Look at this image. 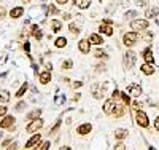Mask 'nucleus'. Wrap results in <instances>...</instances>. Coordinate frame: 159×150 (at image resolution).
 I'll return each mask as SVG.
<instances>
[{
  "mask_svg": "<svg viewBox=\"0 0 159 150\" xmlns=\"http://www.w3.org/2000/svg\"><path fill=\"white\" fill-rule=\"evenodd\" d=\"M137 62V53L134 50H127L124 53V56H123V64H124V69L130 70V69H134V65Z\"/></svg>",
  "mask_w": 159,
  "mask_h": 150,
  "instance_id": "obj_1",
  "label": "nucleus"
},
{
  "mask_svg": "<svg viewBox=\"0 0 159 150\" xmlns=\"http://www.w3.org/2000/svg\"><path fill=\"white\" fill-rule=\"evenodd\" d=\"M150 27V21L145 18H135L134 21H130V29L135 32H143Z\"/></svg>",
  "mask_w": 159,
  "mask_h": 150,
  "instance_id": "obj_2",
  "label": "nucleus"
},
{
  "mask_svg": "<svg viewBox=\"0 0 159 150\" xmlns=\"http://www.w3.org/2000/svg\"><path fill=\"white\" fill-rule=\"evenodd\" d=\"M137 42H139V32H135V31H129L123 35V45L126 48H132Z\"/></svg>",
  "mask_w": 159,
  "mask_h": 150,
  "instance_id": "obj_3",
  "label": "nucleus"
},
{
  "mask_svg": "<svg viewBox=\"0 0 159 150\" xmlns=\"http://www.w3.org/2000/svg\"><path fill=\"white\" fill-rule=\"evenodd\" d=\"M45 125V121L43 118H35V120H30L29 121V125L25 126V133H29V134H35L37 131L42 129V126Z\"/></svg>",
  "mask_w": 159,
  "mask_h": 150,
  "instance_id": "obj_4",
  "label": "nucleus"
},
{
  "mask_svg": "<svg viewBox=\"0 0 159 150\" xmlns=\"http://www.w3.org/2000/svg\"><path fill=\"white\" fill-rule=\"evenodd\" d=\"M135 123H137L140 128H148V126H150V118H148L147 112L137 110V112H135Z\"/></svg>",
  "mask_w": 159,
  "mask_h": 150,
  "instance_id": "obj_5",
  "label": "nucleus"
},
{
  "mask_svg": "<svg viewBox=\"0 0 159 150\" xmlns=\"http://www.w3.org/2000/svg\"><path fill=\"white\" fill-rule=\"evenodd\" d=\"M40 142H42V134L40 133H35V134H32V138L25 142V148L27 150H30V148H38V145H40Z\"/></svg>",
  "mask_w": 159,
  "mask_h": 150,
  "instance_id": "obj_6",
  "label": "nucleus"
},
{
  "mask_svg": "<svg viewBox=\"0 0 159 150\" xmlns=\"http://www.w3.org/2000/svg\"><path fill=\"white\" fill-rule=\"evenodd\" d=\"M15 123H16L15 117H13V115H5L2 120H0V128H2V129H10V128L15 126Z\"/></svg>",
  "mask_w": 159,
  "mask_h": 150,
  "instance_id": "obj_7",
  "label": "nucleus"
},
{
  "mask_svg": "<svg viewBox=\"0 0 159 150\" xmlns=\"http://www.w3.org/2000/svg\"><path fill=\"white\" fill-rule=\"evenodd\" d=\"M142 93H143V90H142V86L137 85V83H130V85L127 86V94H129V96H132V98H140Z\"/></svg>",
  "mask_w": 159,
  "mask_h": 150,
  "instance_id": "obj_8",
  "label": "nucleus"
},
{
  "mask_svg": "<svg viewBox=\"0 0 159 150\" xmlns=\"http://www.w3.org/2000/svg\"><path fill=\"white\" fill-rule=\"evenodd\" d=\"M142 58H143V62L147 64H154V54H153V48L148 46L142 51Z\"/></svg>",
  "mask_w": 159,
  "mask_h": 150,
  "instance_id": "obj_9",
  "label": "nucleus"
},
{
  "mask_svg": "<svg viewBox=\"0 0 159 150\" xmlns=\"http://www.w3.org/2000/svg\"><path fill=\"white\" fill-rule=\"evenodd\" d=\"M105 86L107 85H100V83H96L94 86H92V98L94 99H102L103 94H105Z\"/></svg>",
  "mask_w": 159,
  "mask_h": 150,
  "instance_id": "obj_10",
  "label": "nucleus"
},
{
  "mask_svg": "<svg viewBox=\"0 0 159 150\" xmlns=\"http://www.w3.org/2000/svg\"><path fill=\"white\" fill-rule=\"evenodd\" d=\"M78 50H80V53H83V54H89V51H91V42L88 38H81L78 42Z\"/></svg>",
  "mask_w": 159,
  "mask_h": 150,
  "instance_id": "obj_11",
  "label": "nucleus"
},
{
  "mask_svg": "<svg viewBox=\"0 0 159 150\" xmlns=\"http://www.w3.org/2000/svg\"><path fill=\"white\" fill-rule=\"evenodd\" d=\"M159 16V8L157 7H148L145 10V19H156Z\"/></svg>",
  "mask_w": 159,
  "mask_h": 150,
  "instance_id": "obj_12",
  "label": "nucleus"
},
{
  "mask_svg": "<svg viewBox=\"0 0 159 150\" xmlns=\"http://www.w3.org/2000/svg\"><path fill=\"white\" fill-rule=\"evenodd\" d=\"M29 34H30L35 40H38V42L43 38V31L40 29L38 24H32V26H30V32H29Z\"/></svg>",
  "mask_w": 159,
  "mask_h": 150,
  "instance_id": "obj_13",
  "label": "nucleus"
},
{
  "mask_svg": "<svg viewBox=\"0 0 159 150\" xmlns=\"http://www.w3.org/2000/svg\"><path fill=\"white\" fill-rule=\"evenodd\" d=\"M113 109H115V101H113L111 98L105 99V102H103V107H102L103 114H105V115H111V114H113Z\"/></svg>",
  "mask_w": 159,
  "mask_h": 150,
  "instance_id": "obj_14",
  "label": "nucleus"
},
{
  "mask_svg": "<svg viewBox=\"0 0 159 150\" xmlns=\"http://www.w3.org/2000/svg\"><path fill=\"white\" fill-rule=\"evenodd\" d=\"M126 109L127 107L124 104H119V101H118V102H115V109H113L111 115H115V118H121L124 115V112H126Z\"/></svg>",
  "mask_w": 159,
  "mask_h": 150,
  "instance_id": "obj_15",
  "label": "nucleus"
},
{
  "mask_svg": "<svg viewBox=\"0 0 159 150\" xmlns=\"http://www.w3.org/2000/svg\"><path fill=\"white\" fill-rule=\"evenodd\" d=\"M99 34H100V35L103 34V35H107V37H111V35L115 34V29H113V26H108V24H103V22H102V24L99 26Z\"/></svg>",
  "mask_w": 159,
  "mask_h": 150,
  "instance_id": "obj_16",
  "label": "nucleus"
},
{
  "mask_svg": "<svg viewBox=\"0 0 159 150\" xmlns=\"http://www.w3.org/2000/svg\"><path fill=\"white\" fill-rule=\"evenodd\" d=\"M8 15H10L11 19H19L21 16H24V8L22 7H13Z\"/></svg>",
  "mask_w": 159,
  "mask_h": 150,
  "instance_id": "obj_17",
  "label": "nucleus"
},
{
  "mask_svg": "<svg viewBox=\"0 0 159 150\" xmlns=\"http://www.w3.org/2000/svg\"><path fill=\"white\" fill-rule=\"evenodd\" d=\"M140 70H142L143 75H147V77H150V75H153V74L156 72L154 64H147V62H143V64L140 65Z\"/></svg>",
  "mask_w": 159,
  "mask_h": 150,
  "instance_id": "obj_18",
  "label": "nucleus"
},
{
  "mask_svg": "<svg viewBox=\"0 0 159 150\" xmlns=\"http://www.w3.org/2000/svg\"><path fill=\"white\" fill-rule=\"evenodd\" d=\"M88 40L91 42V45H97V46L103 45V38H102V35H100V34H89Z\"/></svg>",
  "mask_w": 159,
  "mask_h": 150,
  "instance_id": "obj_19",
  "label": "nucleus"
},
{
  "mask_svg": "<svg viewBox=\"0 0 159 150\" xmlns=\"http://www.w3.org/2000/svg\"><path fill=\"white\" fill-rule=\"evenodd\" d=\"M92 131V125L91 123H83V125H80L78 128H76V133L80 134V136H86V134H89Z\"/></svg>",
  "mask_w": 159,
  "mask_h": 150,
  "instance_id": "obj_20",
  "label": "nucleus"
},
{
  "mask_svg": "<svg viewBox=\"0 0 159 150\" xmlns=\"http://www.w3.org/2000/svg\"><path fill=\"white\" fill-rule=\"evenodd\" d=\"M127 136H129V131H127L126 128H118V129H115V139H116V141H124Z\"/></svg>",
  "mask_w": 159,
  "mask_h": 150,
  "instance_id": "obj_21",
  "label": "nucleus"
},
{
  "mask_svg": "<svg viewBox=\"0 0 159 150\" xmlns=\"http://www.w3.org/2000/svg\"><path fill=\"white\" fill-rule=\"evenodd\" d=\"M72 3L75 7H78L80 10H88L92 3V0H72Z\"/></svg>",
  "mask_w": 159,
  "mask_h": 150,
  "instance_id": "obj_22",
  "label": "nucleus"
},
{
  "mask_svg": "<svg viewBox=\"0 0 159 150\" xmlns=\"http://www.w3.org/2000/svg\"><path fill=\"white\" fill-rule=\"evenodd\" d=\"M38 81L42 85H48L51 81V72L49 70H45V72H40L38 74Z\"/></svg>",
  "mask_w": 159,
  "mask_h": 150,
  "instance_id": "obj_23",
  "label": "nucleus"
},
{
  "mask_svg": "<svg viewBox=\"0 0 159 150\" xmlns=\"http://www.w3.org/2000/svg\"><path fill=\"white\" fill-rule=\"evenodd\" d=\"M49 26H51V31L54 32V34H57V32L62 31V21L61 19H51Z\"/></svg>",
  "mask_w": 159,
  "mask_h": 150,
  "instance_id": "obj_24",
  "label": "nucleus"
},
{
  "mask_svg": "<svg viewBox=\"0 0 159 150\" xmlns=\"http://www.w3.org/2000/svg\"><path fill=\"white\" fill-rule=\"evenodd\" d=\"M42 109H34V110H30L27 115H25V120H35V118H40V117H42Z\"/></svg>",
  "mask_w": 159,
  "mask_h": 150,
  "instance_id": "obj_25",
  "label": "nucleus"
},
{
  "mask_svg": "<svg viewBox=\"0 0 159 150\" xmlns=\"http://www.w3.org/2000/svg\"><path fill=\"white\" fill-rule=\"evenodd\" d=\"M27 90H29V83H27V81H24V83L19 86V90L15 93V96H16V98H22L24 94L27 93Z\"/></svg>",
  "mask_w": 159,
  "mask_h": 150,
  "instance_id": "obj_26",
  "label": "nucleus"
},
{
  "mask_svg": "<svg viewBox=\"0 0 159 150\" xmlns=\"http://www.w3.org/2000/svg\"><path fill=\"white\" fill-rule=\"evenodd\" d=\"M135 18H139V13L135 10H127L124 13V21H134Z\"/></svg>",
  "mask_w": 159,
  "mask_h": 150,
  "instance_id": "obj_27",
  "label": "nucleus"
},
{
  "mask_svg": "<svg viewBox=\"0 0 159 150\" xmlns=\"http://www.w3.org/2000/svg\"><path fill=\"white\" fill-rule=\"evenodd\" d=\"M10 99H11L10 91L8 90H0V102L7 104V102H10Z\"/></svg>",
  "mask_w": 159,
  "mask_h": 150,
  "instance_id": "obj_28",
  "label": "nucleus"
},
{
  "mask_svg": "<svg viewBox=\"0 0 159 150\" xmlns=\"http://www.w3.org/2000/svg\"><path fill=\"white\" fill-rule=\"evenodd\" d=\"M54 46L56 48H65V46H67V38H65V37H57L54 40Z\"/></svg>",
  "mask_w": 159,
  "mask_h": 150,
  "instance_id": "obj_29",
  "label": "nucleus"
},
{
  "mask_svg": "<svg viewBox=\"0 0 159 150\" xmlns=\"http://www.w3.org/2000/svg\"><path fill=\"white\" fill-rule=\"evenodd\" d=\"M94 56H96L97 59H108V54L105 53L102 48H96V50H94Z\"/></svg>",
  "mask_w": 159,
  "mask_h": 150,
  "instance_id": "obj_30",
  "label": "nucleus"
},
{
  "mask_svg": "<svg viewBox=\"0 0 159 150\" xmlns=\"http://www.w3.org/2000/svg\"><path fill=\"white\" fill-rule=\"evenodd\" d=\"M69 31H70V34H73V35H78L80 32H81V29H80V26H78L76 22H70V24H69Z\"/></svg>",
  "mask_w": 159,
  "mask_h": 150,
  "instance_id": "obj_31",
  "label": "nucleus"
},
{
  "mask_svg": "<svg viewBox=\"0 0 159 150\" xmlns=\"http://www.w3.org/2000/svg\"><path fill=\"white\" fill-rule=\"evenodd\" d=\"M61 65H62V70H70L72 67H73V61L72 59H64L61 62Z\"/></svg>",
  "mask_w": 159,
  "mask_h": 150,
  "instance_id": "obj_32",
  "label": "nucleus"
},
{
  "mask_svg": "<svg viewBox=\"0 0 159 150\" xmlns=\"http://www.w3.org/2000/svg\"><path fill=\"white\" fill-rule=\"evenodd\" d=\"M130 107H132V110H134V112H137V110H142V109H143V104L139 99H135V101L130 102Z\"/></svg>",
  "mask_w": 159,
  "mask_h": 150,
  "instance_id": "obj_33",
  "label": "nucleus"
},
{
  "mask_svg": "<svg viewBox=\"0 0 159 150\" xmlns=\"http://www.w3.org/2000/svg\"><path fill=\"white\" fill-rule=\"evenodd\" d=\"M64 102H65V94L57 93V94H56V98H54V104H56V105H62Z\"/></svg>",
  "mask_w": 159,
  "mask_h": 150,
  "instance_id": "obj_34",
  "label": "nucleus"
},
{
  "mask_svg": "<svg viewBox=\"0 0 159 150\" xmlns=\"http://www.w3.org/2000/svg\"><path fill=\"white\" fill-rule=\"evenodd\" d=\"M121 101H123V104H124L126 107H130V102H132V101H130V96H129L127 93H123V91H121Z\"/></svg>",
  "mask_w": 159,
  "mask_h": 150,
  "instance_id": "obj_35",
  "label": "nucleus"
},
{
  "mask_svg": "<svg viewBox=\"0 0 159 150\" xmlns=\"http://www.w3.org/2000/svg\"><path fill=\"white\" fill-rule=\"evenodd\" d=\"M94 67H96V69H94L96 74H100V72H105V70H107V65H105V62H97Z\"/></svg>",
  "mask_w": 159,
  "mask_h": 150,
  "instance_id": "obj_36",
  "label": "nucleus"
},
{
  "mask_svg": "<svg viewBox=\"0 0 159 150\" xmlns=\"http://www.w3.org/2000/svg\"><path fill=\"white\" fill-rule=\"evenodd\" d=\"M61 125H62V120L59 118V120L56 121V123H54V125H52V126H51V129H49V134H56V133L59 131V128H61Z\"/></svg>",
  "mask_w": 159,
  "mask_h": 150,
  "instance_id": "obj_37",
  "label": "nucleus"
},
{
  "mask_svg": "<svg viewBox=\"0 0 159 150\" xmlns=\"http://www.w3.org/2000/svg\"><path fill=\"white\" fill-rule=\"evenodd\" d=\"M46 11H48V15H57V13H59L57 7H56V5H52V3L46 8Z\"/></svg>",
  "mask_w": 159,
  "mask_h": 150,
  "instance_id": "obj_38",
  "label": "nucleus"
},
{
  "mask_svg": "<svg viewBox=\"0 0 159 150\" xmlns=\"http://www.w3.org/2000/svg\"><path fill=\"white\" fill-rule=\"evenodd\" d=\"M111 99H113L115 102H118L119 99H121V91H119V90H115V91L111 93Z\"/></svg>",
  "mask_w": 159,
  "mask_h": 150,
  "instance_id": "obj_39",
  "label": "nucleus"
},
{
  "mask_svg": "<svg viewBox=\"0 0 159 150\" xmlns=\"http://www.w3.org/2000/svg\"><path fill=\"white\" fill-rule=\"evenodd\" d=\"M25 105H27V104H25L24 101H19V102L16 104V107H15V110H16V112H22L24 109H25Z\"/></svg>",
  "mask_w": 159,
  "mask_h": 150,
  "instance_id": "obj_40",
  "label": "nucleus"
},
{
  "mask_svg": "<svg viewBox=\"0 0 159 150\" xmlns=\"http://www.w3.org/2000/svg\"><path fill=\"white\" fill-rule=\"evenodd\" d=\"M113 150H127L126 144H123V141H118V144H115Z\"/></svg>",
  "mask_w": 159,
  "mask_h": 150,
  "instance_id": "obj_41",
  "label": "nucleus"
},
{
  "mask_svg": "<svg viewBox=\"0 0 159 150\" xmlns=\"http://www.w3.org/2000/svg\"><path fill=\"white\" fill-rule=\"evenodd\" d=\"M49 147H51V142L49 141H45V142H40L38 150H49Z\"/></svg>",
  "mask_w": 159,
  "mask_h": 150,
  "instance_id": "obj_42",
  "label": "nucleus"
},
{
  "mask_svg": "<svg viewBox=\"0 0 159 150\" xmlns=\"http://www.w3.org/2000/svg\"><path fill=\"white\" fill-rule=\"evenodd\" d=\"M145 34H143V37H145V40H153L154 38V32H151V31H143Z\"/></svg>",
  "mask_w": 159,
  "mask_h": 150,
  "instance_id": "obj_43",
  "label": "nucleus"
},
{
  "mask_svg": "<svg viewBox=\"0 0 159 150\" xmlns=\"http://www.w3.org/2000/svg\"><path fill=\"white\" fill-rule=\"evenodd\" d=\"M22 50L25 51V54H30V43L27 42V40H25V42L22 43Z\"/></svg>",
  "mask_w": 159,
  "mask_h": 150,
  "instance_id": "obj_44",
  "label": "nucleus"
},
{
  "mask_svg": "<svg viewBox=\"0 0 159 150\" xmlns=\"http://www.w3.org/2000/svg\"><path fill=\"white\" fill-rule=\"evenodd\" d=\"M8 112V107L7 105H0V117H5Z\"/></svg>",
  "mask_w": 159,
  "mask_h": 150,
  "instance_id": "obj_45",
  "label": "nucleus"
},
{
  "mask_svg": "<svg viewBox=\"0 0 159 150\" xmlns=\"http://www.w3.org/2000/svg\"><path fill=\"white\" fill-rule=\"evenodd\" d=\"M7 16V8L5 7H0V19H3Z\"/></svg>",
  "mask_w": 159,
  "mask_h": 150,
  "instance_id": "obj_46",
  "label": "nucleus"
},
{
  "mask_svg": "<svg viewBox=\"0 0 159 150\" xmlns=\"http://www.w3.org/2000/svg\"><path fill=\"white\" fill-rule=\"evenodd\" d=\"M7 150H18V142H13L7 147Z\"/></svg>",
  "mask_w": 159,
  "mask_h": 150,
  "instance_id": "obj_47",
  "label": "nucleus"
},
{
  "mask_svg": "<svg viewBox=\"0 0 159 150\" xmlns=\"http://www.w3.org/2000/svg\"><path fill=\"white\" fill-rule=\"evenodd\" d=\"M72 16H73V15H70V13H64V15H62V19H64V21H70Z\"/></svg>",
  "mask_w": 159,
  "mask_h": 150,
  "instance_id": "obj_48",
  "label": "nucleus"
},
{
  "mask_svg": "<svg viewBox=\"0 0 159 150\" xmlns=\"http://www.w3.org/2000/svg\"><path fill=\"white\" fill-rule=\"evenodd\" d=\"M147 2H148V0H135V5H139V7H145V5H147Z\"/></svg>",
  "mask_w": 159,
  "mask_h": 150,
  "instance_id": "obj_49",
  "label": "nucleus"
},
{
  "mask_svg": "<svg viewBox=\"0 0 159 150\" xmlns=\"http://www.w3.org/2000/svg\"><path fill=\"white\" fill-rule=\"evenodd\" d=\"M72 86H73L75 90H76V88H81V86H83V81H73Z\"/></svg>",
  "mask_w": 159,
  "mask_h": 150,
  "instance_id": "obj_50",
  "label": "nucleus"
},
{
  "mask_svg": "<svg viewBox=\"0 0 159 150\" xmlns=\"http://www.w3.org/2000/svg\"><path fill=\"white\" fill-rule=\"evenodd\" d=\"M10 144H11V138H8V139H5V141H3L2 144H0V145H2V147H8Z\"/></svg>",
  "mask_w": 159,
  "mask_h": 150,
  "instance_id": "obj_51",
  "label": "nucleus"
},
{
  "mask_svg": "<svg viewBox=\"0 0 159 150\" xmlns=\"http://www.w3.org/2000/svg\"><path fill=\"white\" fill-rule=\"evenodd\" d=\"M102 22H103V24H108V26H113V19H110V18L102 19Z\"/></svg>",
  "mask_w": 159,
  "mask_h": 150,
  "instance_id": "obj_52",
  "label": "nucleus"
},
{
  "mask_svg": "<svg viewBox=\"0 0 159 150\" xmlns=\"http://www.w3.org/2000/svg\"><path fill=\"white\" fill-rule=\"evenodd\" d=\"M154 129H156V131H159V115L154 118Z\"/></svg>",
  "mask_w": 159,
  "mask_h": 150,
  "instance_id": "obj_53",
  "label": "nucleus"
},
{
  "mask_svg": "<svg viewBox=\"0 0 159 150\" xmlns=\"http://www.w3.org/2000/svg\"><path fill=\"white\" fill-rule=\"evenodd\" d=\"M80 98H81V94H80V93H76V94H73V98H72V101H73V102H76V101H78Z\"/></svg>",
  "mask_w": 159,
  "mask_h": 150,
  "instance_id": "obj_54",
  "label": "nucleus"
},
{
  "mask_svg": "<svg viewBox=\"0 0 159 150\" xmlns=\"http://www.w3.org/2000/svg\"><path fill=\"white\" fill-rule=\"evenodd\" d=\"M56 3H57V5H67L69 0H56Z\"/></svg>",
  "mask_w": 159,
  "mask_h": 150,
  "instance_id": "obj_55",
  "label": "nucleus"
},
{
  "mask_svg": "<svg viewBox=\"0 0 159 150\" xmlns=\"http://www.w3.org/2000/svg\"><path fill=\"white\" fill-rule=\"evenodd\" d=\"M59 150H72L69 145H62V147H59Z\"/></svg>",
  "mask_w": 159,
  "mask_h": 150,
  "instance_id": "obj_56",
  "label": "nucleus"
},
{
  "mask_svg": "<svg viewBox=\"0 0 159 150\" xmlns=\"http://www.w3.org/2000/svg\"><path fill=\"white\" fill-rule=\"evenodd\" d=\"M148 150H157V148H156V147H153V145H150V147H148Z\"/></svg>",
  "mask_w": 159,
  "mask_h": 150,
  "instance_id": "obj_57",
  "label": "nucleus"
},
{
  "mask_svg": "<svg viewBox=\"0 0 159 150\" xmlns=\"http://www.w3.org/2000/svg\"><path fill=\"white\" fill-rule=\"evenodd\" d=\"M3 138V131H2V128H0V139Z\"/></svg>",
  "mask_w": 159,
  "mask_h": 150,
  "instance_id": "obj_58",
  "label": "nucleus"
},
{
  "mask_svg": "<svg viewBox=\"0 0 159 150\" xmlns=\"http://www.w3.org/2000/svg\"><path fill=\"white\" fill-rule=\"evenodd\" d=\"M22 2H24V3H30V2H32V0H22Z\"/></svg>",
  "mask_w": 159,
  "mask_h": 150,
  "instance_id": "obj_59",
  "label": "nucleus"
},
{
  "mask_svg": "<svg viewBox=\"0 0 159 150\" xmlns=\"http://www.w3.org/2000/svg\"><path fill=\"white\" fill-rule=\"evenodd\" d=\"M40 2H48V0H40Z\"/></svg>",
  "mask_w": 159,
  "mask_h": 150,
  "instance_id": "obj_60",
  "label": "nucleus"
},
{
  "mask_svg": "<svg viewBox=\"0 0 159 150\" xmlns=\"http://www.w3.org/2000/svg\"><path fill=\"white\" fill-rule=\"evenodd\" d=\"M99 2H100V3H102V2H103V0H99Z\"/></svg>",
  "mask_w": 159,
  "mask_h": 150,
  "instance_id": "obj_61",
  "label": "nucleus"
},
{
  "mask_svg": "<svg viewBox=\"0 0 159 150\" xmlns=\"http://www.w3.org/2000/svg\"><path fill=\"white\" fill-rule=\"evenodd\" d=\"M30 150H34V148H30Z\"/></svg>",
  "mask_w": 159,
  "mask_h": 150,
  "instance_id": "obj_62",
  "label": "nucleus"
},
{
  "mask_svg": "<svg viewBox=\"0 0 159 150\" xmlns=\"http://www.w3.org/2000/svg\"><path fill=\"white\" fill-rule=\"evenodd\" d=\"M0 2H2V0H0Z\"/></svg>",
  "mask_w": 159,
  "mask_h": 150,
  "instance_id": "obj_63",
  "label": "nucleus"
}]
</instances>
